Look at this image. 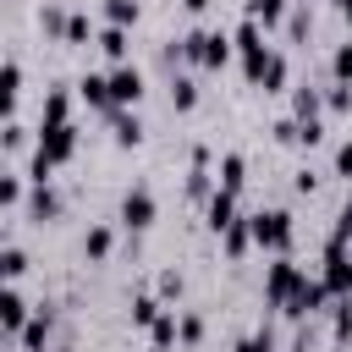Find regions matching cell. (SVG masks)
Returning a JSON list of instances; mask_svg holds the SVG:
<instances>
[{"mask_svg": "<svg viewBox=\"0 0 352 352\" xmlns=\"http://www.w3.org/2000/svg\"><path fill=\"white\" fill-rule=\"evenodd\" d=\"M60 214H66L60 187H55V182H33V187H28V220H33V226H50V220H60Z\"/></svg>", "mask_w": 352, "mask_h": 352, "instance_id": "8992f818", "label": "cell"}, {"mask_svg": "<svg viewBox=\"0 0 352 352\" xmlns=\"http://www.w3.org/2000/svg\"><path fill=\"white\" fill-rule=\"evenodd\" d=\"M292 187H297V192H314V187H319V170H314V165H302V170L292 176Z\"/></svg>", "mask_w": 352, "mask_h": 352, "instance_id": "f35d334b", "label": "cell"}, {"mask_svg": "<svg viewBox=\"0 0 352 352\" xmlns=\"http://www.w3.org/2000/svg\"><path fill=\"white\" fill-rule=\"evenodd\" d=\"M324 110H336V116L352 110V82H330V88H324Z\"/></svg>", "mask_w": 352, "mask_h": 352, "instance_id": "e575fe53", "label": "cell"}, {"mask_svg": "<svg viewBox=\"0 0 352 352\" xmlns=\"http://www.w3.org/2000/svg\"><path fill=\"white\" fill-rule=\"evenodd\" d=\"M94 44L104 50V60H110V66H121V60H132V33H126V28H116V22H104Z\"/></svg>", "mask_w": 352, "mask_h": 352, "instance_id": "4fadbf2b", "label": "cell"}, {"mask_svg": "<svg viewBox=\"0 0 352 352\" xmlns=\"http://www.w3.org/2000/svg\"><path fill=\"white\" fill-rule=\"evenodd\" d=\"M336 11H341V16H346V11H352V0H336Z\"/></svg>", "mask_w": 352, "mask_h": 352, "instance_id": "b9f144b4", "label": "cell"}, {"mask_svg": "<svg viewBox=\"0 0 352 352\" xmlns=\"http://www.w3.org/2000/svg\"><path fill=\"white\" fill-rule=\"evenodd\" d=\"M248 226H253V248H264V253H292V242H297V220H292V209H253L248 214Z\"/></svg>", "mask_w": 352, "mask_h": 352, "instance_id": "6da1fadb", "label": "cell"}, {"mask_svg": "<svg viewBox=\"0 0 352 352\" xmlns=\"http://www.w3.org/2000/svg\"><path fill=\"white\" fill-rule=\"evenodd\" d=\"M77 99H82L88 110L110 116V110H116V99H110V72H82V77H77Z\"/></svg>", "mask_w": 352, "mask_h": 352, "instance_id": "30bf717a", "label": "cell"}, {"mask_svg": "<svg viewBox=\"0 0 352 352\" xmlns=\"http://www.w3.org/2000/svg\"><path fill=\"white\" fill-rule=\"evenodd\" d=\"M336 176H346V182H352V138H341V143H336Z\"/></svg>", "mask_w": 352, "mask_h": 352, "instance_id": "74e56055", "label": "cell"}, {"mask_svg": "<svg viewBox=\"0 0 352 352\" xmlns=\"http://www.w3.org/2000/svg\"><path fill=\"white\" fill-rule=\"evenodd\" d=\"M16 99H22V60L6 55V72H0V110L16 116Z\"/></svg>", "mask_w": 352, "mask_h": 352, "instance_id": "ac0fdd59", "label": "cell"}, {"mask_svg": "<svg viewBox=\"0 0 352 352\" xmlns=\"http://www.w3.org/2000/svg\"><path fill=\"white\" fill-rule=\"evenodd\" d=\"M148 346H154V352H170V346H182V308H165V314L148 324Z\"/></svg>", "mask_w": 352, "mask_h": 352, "instance_id": "7c38bea8", "label": "cell"}, {"mask_svg": "<svg viewBox=\"0 0 352 352\" xmlns=\"http://www.w3.org/2000/svg\"><path fill=\"white\" fill-rule=\"evenodd\" d=\"M165 308H170V302H165L160 292H138V297H132V324H138V330H148Z\"/></svg>", "mask_w": 352, "mask_h": 352, "instance_id": "44dd1931", "label": "cell"}, {"mask_svg": "<svg viewBox=\"0 0 352 352\" xmlns=\"http://www.w3.org/2000/svg\"><path fill=\"white\" fill-rule=\"evenodd\" d=\"M292 116H297V121H319V116H324V88L297 82V88H292Z\"/></svg>", "mask_w": 352, "mask_h": 352, "instance_id": "9a60e30c", "label": "cell"}, {"mask_svg": "<svg viewBox=\"0 0 352 352\" xmlns=\"http://www.w3.org/2000/svg\"><path fill=\"white\" fill-rule=\"evenodd\" d=\"M220 248H226V258H242V253L253 248V226H248V214H242V220H231V226L220 231Z\"/></svg>", "mask_w": 352, "mask_h": 352, "instance_id": "ffe728a7", "label": "cell"}, {"mask_svg": "<svg viewBox=\"0 0 352 352\" xmlns=\"http://www.w3.org/2000/svg\"><path fill=\"white\" fill-rule=\"evenodd\" d=\"M286 82H292V66H286V55L275 50V55H270V66H264V77H258V88H264V94H280Z\"/></svg>", "mask_w": 352, "mask_h": 352, "instance_id": "484cf974", "label": "cell"}, {"mask_svg": "<svg viewBox=\"0 0 352 352\" xmlns=\"http://www.w3.org/2000/svg\"><path fill=\"white\" fill-rule=\"evenodd\" d=\"M170 110H198V82L187 77V72H170Z\"/></svg>", "mask_w": 352, "mask_h": 352, "instance_id": "7402d4cb", "label": "cell"}, {"mask_svg": "<svg viewBox=\"0 0 352 352\" xmlns=\"http://www.w3.org/2000/svg\"><path fill=\"white\" fill-rule=\"evenodd\" d=\"M28 319H33V302L22 297V286H6L0 292V330H6V341H16L28 330Z\"/></svg>", "mask_w": 352, "mask_h": 352, "instance_id": "9c48e42d", "label": "cell"}, {"mask_svg": "<svg viewBox=\"0 0 352 352\" xmlns=\"http://www.w3.org/2000/svg\"><path fill=\"white\" fill-rule=\"evenodd\" d=\"M308 22H314V16H308V0L286 11V33H292V38H302V33H308Z\"/></svg>", "mask_w": 352, "mask_h": 352, "instance_id": "8d00e7d4", "label": "cell"}, {"mask_svg": "<svg viewBox=\"0 0 352 352\" xmlns=\"http://www.w3.org/2000/svg\"><path fill=\"white\" fill-rule=\"evenodd\" d=\"M154 292H160V297H165V302L176 308V302H182V292H187V280H182V270H160V275H154Z\"/></svg>", "mask_w": 352, "mask_h": 352, "instance_id": "f1b7e54d", "label": "cell"}, {"mask_svg": "<svg viewBox=\"0 0 352 352\" xmlns=\"http://www.w3.org/2000/svg\"><path fill=\"white\" fill-rule=\"evenodd\" d=\"M330 82H352V38L330 50Z\"/></svg>", "mask_w": 352, "mask_h": 352, "instance_id": "4dcf8cb0", "label": "cell"}, {"mask_svg": "<svg viewBox=\"0 0 352 352\" xmlns=\"http://www.w3.org/2000/svg\"><path fill=\"white\" fill-rule=\"evenodd\" d=\"M286 352H308V324H297V336H292V346Z\"/></svg>", "mask_w": 352, "mask_h": 352, "instance_id": "ab89813d", "label": "cell"}, {"mask_svg": "<svg viewBox=\"0 0 352 352\" xmlns=\"http://www.w3.org/2000/svg\"><path fill=\"white\" fill-rule=\"evenodd\" d=\"M182 6H187L192 16H204V11H209V0H182Z\"/></svg>", "mask_w": 352, "mask_h": 352, "instance_id": "60d3db41", "label": "cell"}, {"mask_svg": "<svg viewBox=\"0 0 352 352\" xmlns=\"http://www.w3.org/2000/svg\"><path fill=\"white\" fill-rule=\"evenodd\" d=\"M319 275H324V286H330L336 297H352V248L324 236V264H319Z\"/></svg>", "mask_w": 352, "mask_h": 352, "instance_id": "5b68a950", "label": "cell"}, {"mask_svg": "<svg viewBox=\"0 0 352 352\" xmlns=\"http://www.w3.org/2000/svg\"><path fill=\"white\" fill-rule=\"evenodd\" d=\"M55 324H60L55 302H38V308H33V319H28V330L16 336V346H22V352H50V336H55Z\"/></svg>", "mask_w": 352, "mask_h": 352, "instance_id": "52a82bcc", "label": "cell"}, {"mask_svg": "<svg viewBox=\"0 0 352 352\" xmlns=\"http://www.w3.org/2000/svg\"><path fill=\"white\" fill-rule=\"evenodd\" d=\"M0 275H6V286H16V280L28 275V253H22L16 242H6V248H0Z\"/></svg>", "mask_w": 352, "mask_h": 352, "instance_id": "4316f807", "label": "cell"}, {"mask_svg": "<svg viewBox=\"0 0 352 352\" xmlns=\"http://www.w3.org/2000/svg\"><path fill=\"white\" fill-rule=\"evenodd\" d=\"M330 314H336V319H330V336H336V341H346V336H352V297H336V308H330Z\"/></svg>", "mask_w": 352, "mask_h": 352, "instance_id": "1f68e13d", "label": "cell"}, {"mask_svg": "<svg viewBox=\"0 0 352 352\" xmlns=\"http://www.w3.org/2000/svg\"><path fill=\"white\" fill-rule=\"evenodd\" d=\"M99 11H104V22H116V28H132V22H138V0H104Z\"/></svg>", "mask_w": 352, "mask_h": 352, "instance_id": "f546056e", "label": "cell"}, {"mask_svg": "<svg viewBox=\"0 0 352 352\" xmlns=\"http://www.w3.org/2000/svg\"><path fill=\"white\" fill-rule=\"evenodd\" d=\"M242 6H248V16H258L264 28H280L286 11H292V0H242Z\"/></svg>", "mask_w": 352, "mask_h": 352, "instance_id": "d4e9b609", "label": "cell"}, {"mask_svg": "<svg viewBox=\"0 0 352 352\" xmlns=\"http://www.w3.org/2000/svg\"><path fill=\"white\" fill-rule=\"evenodd\" d=\"M302 280H308V270H302L292 253H275V258H270V270H264V302L280 314V308L297 297V286H302Z\"/></svg>", "mask_w": 352, "mask_h": 352, "instance_id": "3957f363", "label": "cell"}, {"mask_svg": "<svg viewBox=\"0 0 352 352\" xmlns=\"http://www.w3.org/2000/svg\"><path fill=\"white\" fill-rule=\"evenodd\" d=\"M104 121H110L116 148H138V143H143V121H138V110H110Z\"/></svg>", "mask_w": 352, "mask_h": 352, "instance_id": "5bb4252c", "label": "cell"}, {"mask_svg": "<svg viewBox=\"0 0 352 352\" xmlns=\"http://www.w3.org/2000/svg\"><path fill=\"white\" fill-rule=\"evenodd\" d=\"M0 143H6V154H22V148H28V126H22L16 116H6V132H0Z\"/></svg>", "mask_w": 352, "mask_h": 352, "instance_id": "836d02e7", "label": "cell"}, {"mask_svg": "<svg viewBox=\"0 0 352 352\" xmlns=\"http://www.w3.org/2000/svg\"><path fill=\"white\" fill-rule=\"evenodd\" d=\"M231 352H275V330H270V324H258V330H253V336H242Z\"/></svg>", "mask_w": 352, "mask_h": 352, "instance_id": "d6a6232c", "label": "cell"}, {"mask_svg": "<svg viewBox=\"0 0 352 352\" xmlns=\"http://www.w3.org/2000/svg\"><path fill=\"white\" fill-rule=\"evenodd\" d=\"M66 22H72V11H66V6H55V0H44V6H38V28H44L50 38H60V44H66Z\"/></svg>", "mask_w": 352, "mask_h": 352, "instance_id": "603a6c76", "label": "cell"}, {"mask_svg": "<svg viewBox=\"0 0 352 352\" xmlns=\"http://www.w3.org/2000/svg\"><path fill=\"white\" fill-rule=\"evenodd\" d=\"M110 248H116V226H104V220H99V226H88V231H82V258H88V264H104V258H110Z\"/></svg>", "mask_w": 352, "mask_h": 352, "instance_id": "e0dca14e", "label": "cell"}, {"mask_svg": "<svg viewBox=\"0 0 352 352\" xmlns=\"http://www.w3.org/2000/svg\"><path fill=\"white\" fill-rule=\"evenodd\" d=\"M182 50H187V66L220 72V66L231 60L236 38H231V33H220V28H192V33H182Z\"/></svg>", "mask_w": 352, "mask_h": 352, "instance_id": "7a4b0ae2", "label": "cell"}, {"mask_svg": "<svg viewBox=\"0 0 352 352\" xmlns=\"http://www.w3.org/2000/svg\"><path fill=\"white\" fill-rule=\"evenodd\" d=\"M110 99H116V110H138V99H143V72H138L132 60L110 66Z\"/></svg>", "mask_w": 352, "mask_h": 352, "instance_id": "ba28073f", "label": "cell"}, {"mask_svg": "<svg viewBox=\"0 0 352 352\" xmlns=\"http://www.w3.org/2000/svg\"><path fill=\"white\" fill-rule=\"evenodd\" d=\"M198 341H204V314L182 308V346H198Z\"/></svg>", "mask_w": 352, "mask_h": 352, "instance_id": "d590c367", "label": "cell"}, {"mask_svg": "<svg viewBox=\"0 0 352 352\" xmlns=\"http://www.w3.org/2000/svg\"><path fill=\"white\" fill-rule=\"evenodd\" d=\"M231 220H242V214H236V192H226V187H214V198L204 204V226H209V231L220 236V231H226Z\"/></svg>", "mask_w": 352, "mask_h": 352, "instance_id": "8fae6325", "label": "cell"}, {"mask_svg": "<svg viewBox=\"0 0 352 352\" xmlns=\"http://www.w3.org/2000/svg\"><path fill=\"white\" fill-rule=\"evenodd\" d=\"M38 121H72V88H50L44 94V110H38Z\"/></svg>", "mask_w": 352, "mask_h": 352, "instance_id": "cb8c5ba5", "label": "cell"}, {"mask_svg": "<svg viewBox=\"0 0 352 352\" xmlns=\"http://www.w3.org/2000/svg\"><path fill=\"white\" fill-rule=\"evenodd\" d=\"M116 220H121V231H132V236H143L154 220H160V198L138 182V187H126L121 192V204H116Z\"/></svg>", "mask_w": 352, "mask_h": 352, "instance_id": "277c9868", "label": "cell"}, {"mask_svg": "<svg viewBox=\"0 0 352 352\" xmlns=\"http://www.w3.org/2000/svg\"><path fill=\"white\" fill-rule=\"evenodd\" d=\"M214 182H220L226 192H242V187H248V154L226 148V154H220V170H214Z\"/></svg>", "mask_w": 352, "mask_h": 352, "instance_id": "2e32d148", "label": "cell"}, {"mask_svg": "<svg viewBox=\"0 0 352 352\" xmlns=\"http://www.w3.org/2000/svg\"><path fill=\"white\" fill-rule=\"evenodd\" d=\"M28 187H33V182H28V170H6V176H0V209H11V214H16V209L28 204Z\"/></svg>", "mask_w": 352, "mask_h": 352, "instance_id": "d6986e66", "label": "cell"}, {"mask_svg": "<svg viewBox=\"0 0 352 352\" xmlns=\"http://www.w3.org/2000/svg\"><path fill=\"white\" fill-rule=\"evenodd\" d=\"M88 38H99V28L88 22V11H72V22H66V44H72V50H82Z\"/></svg>", "mask_w": 352, "mask_h": 352, "instance_id": "83f0119b", "label": "cell"}]
</instances>
